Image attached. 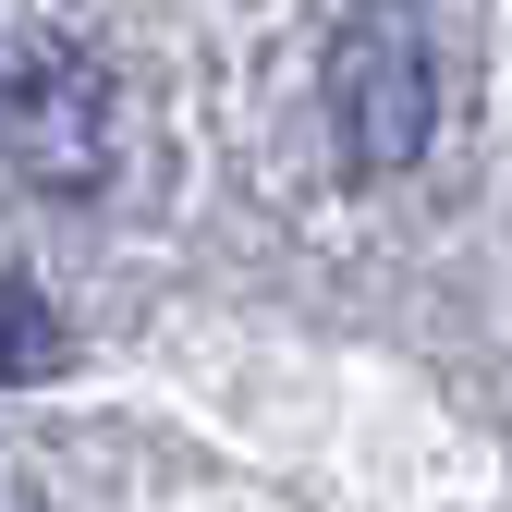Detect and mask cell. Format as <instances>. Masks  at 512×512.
<instances>
[{
	"instance_id": "obj_1",
	"label": "cell",
	"mask_w": 512,
	"mask_h": 512,
	"mask_svg": "<svg viewBox=\"0 0 512 512\" xmlns=\"http://www.w3.org/2000/svg\"><path fill=\"white\" fill-rule=\"evenodd\" d=\"M427 122H439V61H427V25L403 0H354L342 37H330V135H342V171L354 183H391L427 159Z\"/></svg>"
},
{
	"instance_id": "obj_2",
	"label": "cell",
	"mask_w": 512,
	"mask_h": 512,
	"mask_svg": "<svg viewBox=\"0 0 512 512\" xmlns=\"http://www.w3.org/2000/svg\"><path fill=\"white\" fill-rule=\"evenodd\" d=\"M0 159L49 196H86L110 171V74L74 37H37L13 74H0Z\"/></svg>"
},
{
	"instance_id": "obj_3",
	"label": "cell",
	"mask_w": 512,
	"mask_h": 512,
	"mask_svg": "<svg viewBox=\"0 0 512 512\" xmlns=\"http://www.w3.org/2000/svg\"><path fill=\"white\" fill-rule=\"evenodd\" d=\"M74 366V330H61V305L37 281H0V391H37V378Z\"/></svg>"
}]
</instances>
